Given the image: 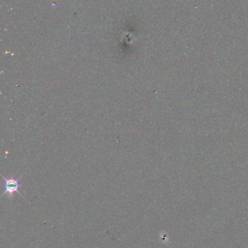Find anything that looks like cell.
Instances as JSON below:
<instances>
[{"instance_id":"6da1fadb","label":"cell","mask_w":248,"mask_h":248,"mask_svg":"<svg viewBox=\"0 0 248 248\" xmlns=\"http://www.w3.org/2000/svg\"><path fill=\"white\" fill-rule=\"evenodd\" d=\"M22 176H23V175L20 176L17 179H15V178H6L4 176H2V178H4V191L3 194L7 193V194H8L9 195L11 196L15 192H18V194H20V192H19V189H20V187L21 186V183H20V179H21Z\"/></svg>"}]
</instances>
